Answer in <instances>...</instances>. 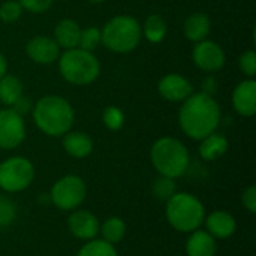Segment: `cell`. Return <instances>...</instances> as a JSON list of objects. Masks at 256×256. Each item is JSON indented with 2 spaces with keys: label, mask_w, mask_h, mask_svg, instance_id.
Returning <instances> with one entry per match:
<instances>
[{
  "label": "cell",
  "mask_w": 256,
  "mask_h": 256,
  "mask_svg": "<svg viewBox=\"0 0 256 256\" xmlns=\"http://www.w3.org/2000/svg\"><path fill=\"white\" fill-rule=\"evenodd\" d=\"M178 123L184 135L201 141L210 134L216 132L220 123V108L212 94L204 92L192 93L178 112Z\"/></svg>",
  "instance_id": "cell-1"
},
{
  "label": "cell",
  "mask_w": 256,
  "mask_h": 256,
  "mask_svg": "<svg viewBox=\"0 0 256 256\" xmlns=\"http://www.w3.org/2000/svg\"><path fill=\"white\" fill-rule=\"evenodd\" d=\"M32 114L38 129L48 136H63L72 129L75 120L72 105L58 94L40 98L32 108Z\"/></svg>",
  "instance_id": "cell-2"
},
{
  "label": "cell",
  "mask_w": 256,
  "mask_h": 256,
  "mask_svg": "<svg viewBox=\"0 0 256 256\" xmlns=\"http://www.w3.org/2000/svg\"><path fill=\"white\" fill-rule=\"evenodd\" d=\"M165 216L176 231L190 234L204 224L206 207L198 196L189 192H176L166 201Z\"/></svg>",
  "instance_id": "cell-3"
},
{
  "label": "cell",
  "mask_w": 256,
  "mask_h": 256,
  "mask_svg": "<svg viewBox=\"0 0 256 256\" xmlns=\"http://www.w3.org/2000/svg\"><path fill=\"white\" fill-rule=\"evenodd\" d=\"M150 159L159 176L178 178L182 177L190 164L188 147L177 138L164 136L159 138L150 150Z\"/></svg>",
  "instance_id": "cell-4"
},
{
  "label": "cell",
  "mask_w": 256,
  "mask_h": 256,
  "mask_svg": "<svg viewBox=\"0 0 256 256\" xmlns=\"http://www.w3.org/2000/svg\"><path fill=\"white\" fill-rule=\"evenodd\" d=\"M57 60L60 75L64 81L74 86H88L94 82L100 74V63L98 57L81 48L64 50Z\"/></svg>",
  "instance_id": "cell-5"
},
{
  "label": "cell",
  "mask_w": 256,
  "mask_h": 256,
  "mask_svg": "<svg viewBox=\"0 0 256 256\" xmlns=\"http://www.w3.org/2000/svg\"><path fill=\"white\" fill-rule=\"evenodd\" d=\"M142 30L136 18L117 15L111 18L100 30V42L112 52L126 54L134 51L141 42Z\"/></svg>",
  "instance_id": "cell-6"
},
{
  "label": "cell",
  "mask_w": 256,
  "mask_h": 256,
  "mask_svg": "<svg viewBox=\"0 0 256 256\" xmlns=\"http://www.w3.org/2000/svg\"><path fill=\"white\" fill-rule=\"evenodd\" d=\"M34 178L33 164L22 156H12L0 162V189L8 194L26 190Z\"/></svg>",
  "instance_id": "cell-7"
},
{
  "label": "cell",
  "mask_w": 256,
  "mask_h": 256,
  "mask_svg": "<svg viewBox=\"0 0 256 256\" xmlns=\"http://www.w3.org/2000/svg\"><path fill=\"white\" fill-rule=\"evenodd\" d=\"M86 196H87V186L84 180L74 174L58 178L52 184L50 192L51 202L63 212L76 210L84 202Z\"/></svg>",
  "instance_id": "cell-8"
},
{
  "label": "cell",
  "mask_w": 256,
  "mask_h": 256,
  "mask_svg": "<svg viewBox=\"0 0 256 256\" xmlns=\"http://www.w3.org/2000/svg\"><path fill=\"white\" fill-rule=\"evenodd\" d=\"M26 138V124L22 116L12 108L0 111V148H16Z\"/></svg>",
  "instance_id": "cell-9"
},
{
  "label": "cell",
  "mask_w": 256,
  "mask_h": 256,
  "mask_svg": "<svg viewBox=\"0 0 256 256\" xmlns=\"http://www.w3.org/2000/svg\"><path fill=\"white\" fill-rule=\"evenodd\" d=\"M192 60H194L195 66L200 68L201 70L216 72L225 66L226 56L219 44L204 39L201 42H196V45L192 51Z\"/></svg>",
  "instance_id": "cell-10"
},
{
  "label": "cell",
  "mask_w": 256,
  "mask_h": 256,
  "mask_svg": "<svg viewBox=\"0 0 256 256\" xmlns=\"http://www.w3.org/2000/svg\"><path fill=\"white\" fill-rule=\"evenodd\" d=\"M68 228L75 238L88 242L98 237L100 230L99 219L88 210H72L68 218Z\"/></svg>",
  "instance_id": "cell-11"
},
{
  "label": "cell",
  "mask_w": 256,
  "mask_h": 256,
  "mask_svg": "<svg viewBox=\"0 0 256 256\" xmlns=\"http://www.w3.org/2000/svg\"><path fill=\"white\" fill-rule=\"evenodd\" d=\"M26 52L28 58L38 64H50L56 62L60 56V48L56 40L50 36H34L26 45Z\"/></svg>",
  "instance_id": "cell-12"
},
{
  "label": "cell",
  "mask_w": 256,
  "mask_h": 256,
  "mask_svg": "<svg viewBox=\"0 0 256 256\" xmlns=\"http://www.w3.org/2000/svg\"><path fill=\"white\" fill-rule=\"evenodd\" d=\"M158 90H159L160 96L165 100H170V102H183V100H186L194 93V86L183 75L168 74V75H165L159 81Z\"/></svg>",
  "instance_id": "cell-13"
},
{
  "label": "cell",
  "mask_w": 256,
  "mask_h": 256,
  "mask_svg": "<svg viewBox=\"0 0 256 256\" xmlns=\"http://www.w3.org/2000/svg\"><path fill=\"white\" fill-rule=\"evenodd\" d=\"M204 225L207 228V232L213 238H219V240H226L232 237L237 230L236 218L225 210L212 212L208 216H206Z\"/></svg>",
  "instance_id": "cell-14"
},
{
  "label": "cell",
  "mask_w": 256,
  "mask_h": 256,
  "mask_svg": "<svg viewBox=\"0 0 256 256\" xmlns=\"http://www.w3.org/2000/svg\"><path fill=\"white\" fill-rule=\"evenodd\" d=\"M234 110L243 117H252L256 112V81L254 78L242 81L232 93Z\"/></svg>",
  "instance_id": "cell-15"
},
{
  "label": "cell",
  "mask_w": 256,
  "mask_h": 256,
  "mask_svg": "<svg viewBox=\"0 0 256 256\" xmlns=\"http://www.w3.org/2000/svg\"><path fill=\"white\" fill-rule=\"evenodd\" d=\"M63 148L69 156L84 159L93 152V140L84 132L69 130L63 135Z\"/></svg>",
  "instance_id": "cell-16"
},
{
  "label": "cell",
  "mask_w": 256,
  "mask_h": 256,
  "mask_svg": "<svg viewBox=\"0 0 256 256\" xmlns=\"http://www.w3.org/2000/svg\"><path fill=\"white\" fill-rule=\"evenodd\" d=\"M80 36H81V28L78 22L70 18H64L58 21V24L56 26L52 39L56 40L58 48L72 50V48H78Z\"/></svg>",
  "instance_id": "cell-17"
},
{
  "label": "cell",
  "mask_w": 256,
  "mask_h": 256,
  "mask_svg": "<svg viewBox=\"0 0 256 256\" xmlns=\"http://www.w3.org/2000/svg\"><path fill=\"white\" fill-rule=\"evenodd\" d=\"M216 249V238H213L207 231L195 230L186 242L188 256H214Z\"/></svg>",
  "instance_id": "cell-18"
},
{
  "label": "cell",
  "mask_w": 256,
  "mask_h": 256,
  "mask_svg": "<svg viewBox=\"0 0 256 256\" xmlns=\"http://www.w3.org/2000/svg\"><path fill=\"white\" fill-rule=\"evenodd\" d=\"M210 28H212V21H210L208 15H206L204 12H195V14L189 15L188 20L184 21V27H183L184 36L195 44L207 39Z\"/></svg>",
  "instance_id": "cell-19"
},
{
  "label": "cell",
  "mask_w": 256,
  "mask_h": 256,
  "mask_svg": "<svg viewBox=\"0 0 256 256\" xmlns=\"http://www.w3.org/2000/svg\"><path fill=\"white\" fill-rule=\"evenodd\" d=\"M228 140L225 135L213 132L208 136L201 140L200 144V156L207 160V162H213L219 158H222L226 152H228Z\"/></svg>",
  "instance_id": "cell-20"
},
{
  "label": "cell",
  "mask_w": 256,
  "mask_h": 256,
  "mask_svg": "<svg viewBox=\"0 0 256 256\" xmlns=\"http://www.w3.org/2000/svg\"><path fill=\"white\" fill-rule=\"evenodd\" d=\"M22 96V82L14 75H4L0 78V102L12 106Z\"/></svg>",
  "instance_id": "cell-21"
},
{
  "label": "cell",
  "mask_w": 256,
  "mask_h": 256,
  "mask_svg": "<svg viewBox=\"0 0 256 256\" xmlns=\"http://www.w3.org/2000/svg\"><path fill=\"white\" fill-rule=\"evenodd\" d=\"M99 232L102 234V240H105L110 244H117L126 236V224L122 218L112 216L104 220Z\"/></svg>",
  "instance_id": "cell-22"
},
{
  "label": "cell",
  "mask_w": 256,
  "mask_h": 256,
  "mask_svg": "<svg viewBox=\"0 0 256 256\" xmlns=\"http://www.w3.org/2000/svg\"><path fill=\"white\" fill-rule=\"evenodd\" d=\"M141 30H142V36L148 42L159 44V42H162L165 39L168 27H166L165 20L160 15L153 14V15L147 16V20L144 22V27H141Z\"/></svg>",
  "instance_id": "cell-23"
},
{
  "label": "cell",
  "mask_w": 256,
  "mask_h": 256,
  "mask_svg": "<svg viewBox=\"0 0 256 256\" xmlns=\"http://www.w3.org/2000/svg\"><path fill=\"white\" fill-rule=\"evenodd\" d=\"M76 256H118V254L114 244H110L102 238H93L80 249Z\"/></svg>",
  "instance_id": "cell-24"
},
{
  "label": "cell",
  "mask_w": 256,
  "mask_h": 256,
  "mask_svg": "<svg viewBox=\"0 0 256 256\" xmlns=\"http://www.w3.org/2000/svg\"><path fill=\"white\" fill-rule=\"evenodd\" d=\"M102 122L106 126V129L116 132V130H120L123 128V124H124V114H123V111L118 106L110 105L102 112Z\"/></svg>",
  "instance_id": "cell-25"
},
{
  "label": "cell",
  "mask_w": 256,
  "mask_h": 256,
  "mask_svg": "<svg viewBox=\"0 0 256 256\" xmlns=\"http://www.w3.org/2000/svg\"><path fill=\"white\" fill-rule=\"evenodd\" d=\"M99 44H100V30L98 27L90 26V27H86V28L81 30L78 48L93 52L98 48Z\"/></svg>",
  "instance_id": "cell-26"
},
{
  "label": "cell",
  "mask_w": 256,
  "mask_h": 256,
  "mask_svg": "<svg viewBox=\"0 0 256 256\" xmlns=\"http://www.w3.org/2000/svg\"><path fill=\"white\" fill-rule=\"evenodd\" d=\"M174 194H176L174 178L159 176V178H156V182L153 183V195L159 201H168Z\"/></svg>",
  "instance_id": "cell-27"
},
{
  "label": "cell",
  "mask_w": 256,
  "mask_h": 256,
  "mask_svg": "<svg viewBox=\"0 0 256 256\" xmlns=\"http://www.w3.org/2000/svg\"><path fill=\"white\" fill-rule=\"evenodd\" d=\"M22 14V8L18 0H6L0 4V20L4 22L16 21Z\"/></svg>",
  "instance_id": "cell-28"
},
{
  "label": "cell",
  "mask_w": 256,
  "mask_h": 256,
  "mask_svg": "<svg viewBox=\"0 0 256 256\" xmlns=\"http://www.w3.org/2000/svg\"><path fill=\"white\" fill-rule=\"evenodd\" d=\"M238 66L244 75L254 78L256 75V52L254 50L244 51L238 58Z\"/></svg>",
  "instance_id": "cell-29"
},
{
  "label": "cell",
  "mask_w": 256,
  "mask_h": 256,
  "mask_svg": "<svg viewBox=\"0 0 256 256\" xmlns=\"http://www.w3.org/2000/svg\"><path fill=\"white\" fill-rule=\"evenodd\" d=\"M16 216L15 206L6 200L4 196H0V228L9 226Z\"/></svg>",
  "instance_id": "cell-30"
},
{
  "label": "cell",
  "mask_w": 256,
  "mask_h": 256,
  "mask_svg": "<svg viewBox=\"0 0 256 256\" xmlns=\"http://www.w3.org/2000/svg\"><path fill=\"white\" fill-rule=\"evenodd\" d=\"M18 2L22 9L32 14H44L52 6L54 0H18Z\"/></svg>",
  "instance_id": "cell-31"
},
{
  "label": "cell",
  "mask_w": 256,
  "mask_h": 256,
  "mask_svg": "<svg viewBox=\"0 0 256 256\" xmlns=\"http://www.w3.org/2000/svg\"><path fill=\"white\" fill-rule=\"evenodd\" d=\"M242 204L249 213H256V186H249L242 195Z\"/></svg>",
  "instance_id": "cell-32"
},
{
  "label": "cell",
  "mask_w": 256,
  "mask_h": 256,
  "mask_svg": "<svg viewBox=\"0 0 256 256\" xmlns=\"http://www.w3.org/2000/svg\"><path fill=\"white\" fill-rule=\"evenodd\" d=\"M10 108H12L14 111H16L20 116H24V114H26V112H28L33 106H32L30 100L22 94V96H21V98H20V99L12 105V106H10Z\"/></svg>",
  "instance_id": "cell-33"
},
{
  "label": "cell",
  "mask_w": 256,
  "mask_h": 256,
  "mask_svg": "<svg viewBox=\"0 0 256 256\" xmlns=\"http://www.w3.org/2000/svg\"><path fill=\"white\" fill-rule=\"evenodd\" d=\"M8 72V62H6V57L0 52V78L4 76Z\"/></svg>",
  "instance_id": "cell-34"
},
{
  "label": "cell",
  "mask_w": 256,
  "mask_h": 256,
  "mask_svg": "<svg viewBox=\"0 0 256 256\" xmlns=\"http://www.w3.org/2000/svg\"><path fill=\"white\" fill-rule=\"evenodd\" d=\"M87 2H90V3H102L105 0H87Z\"/></svg>",
  "instance_id": "cell-35"
}]
</instances>
